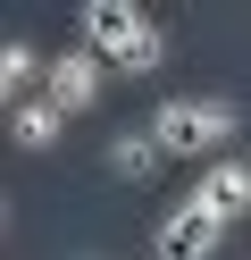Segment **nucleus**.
I'll return each mask as SVG.
<instances>
[{
  "label": "nucleus",
  "instance_id": "6",
  "mask_svg": "<svg viewBox=\"0 0 251 260\" xmlns=\"http://www.w3.org/2000/svg\"><path fill=\"white\" fill-rule=\"evenodd\" d=\"M59 135H67V109H59V101H42V92L9 109V143H17V151L42 159V151H59Z\"/></svg>",
  "mask_w": 251,
  "mask_h": 260
},
{
  "label": "nucleus",
  "instance_id": "9",
  "mask_svg": "<svg viewBox=\"0 0 251 260\" xmlns=\"http://www.w3.org/2000/svg\"><path fill=\"white\" fill-rule=\"evenodd\" d=\"M84 260H92V252H84Z\"/></svg>",
  "mask_w": 251,
  "mask_h": 260
},
{
  "label": "nucleus",
  "instance_id": "4",
  "mask_svg": "<svg viewBox=\"0 0 251 260\" xmlns=\"http://www.w3.org/2000/svg\"><path fill=\"white\" fill-rule=\"evenodd\" d=\"M100 76H109V68H100L84 42H67V51L50 59V76H42V101H59L67 118H76V109H92V101H100Z\"/></svg>",
  "mask_w": 251,
  "mask_h": 260
},
{
  "label": "nucleus",
  "instance_id": "7",
  "mask_svg": "<svg viewBox=\"0 0 251 260\" xmlns=\"http://www.w3.org/2000/svg\"><path fill=\"white\" fill-rule=\"evenodd\" d=\"M100 159H109V176H126V185H151V168H159V143H151V126H142V135H109V151H100Z\"/></svg>",
  "mask_w": 251,
  "mask_h": 260
},
{
  "label": "nucleus",
  "instance_id": "5",
  "mask_svg": "<svg viewBox=\"0 0 251 260\" xmlns=\"http://www.w3.org/2000/svg\"><path fill=\"white\" fill-rule=\"evenodd\" d=\"M193 202H201V210H218L226 226H234V218H251V159H234V151H226V159H209V168H201V185H193Z\"/></svg>",
  "mask_w": 251,
  "mask_h": 260
},
{
  "label": "nucleus",
  "instance_id": "8",
  "mask_svg": "<svg viewBox=\"0 0 251 260\" xmlns=\"http://www.w3.org/2000/svg\"><path fill=\"white\" fill-rule=\"evenodd\" d=\"M42 76H50V59H33L25 42H9V51H0V92H9V109L33 101V84H42Z\"/></svg>",
  "mask_w": 251,
  "mask_h": 260
},
{
  "label": "nucleus",
  "instance_id": "1",
  "mask_svg": "<svg viewBox=\"0 0 251 260\" xmlns=\"http://www.w3.org/2000/svg\"><path fill=\"white\" fill-rule=\"evenodd\" d=\"M76 34H84V51H92L100 68H126V76H151L167 59V34L134 9V0H84Z\"/></svg>",
  "mask_w": 251,
  "mask_h": 260
},
{
  "label": "nucleus",
  "instance_id": "3",
  "mask_svg": "<svg viewBox=\"0 0 251 260\" xmlns=\"http://www.w3.org/2000/svg\"><path fill=\"white\" fill-rule=\"evenodd\" d=\"M151 243H159L151 260H218V252H226V218L201 210V202H176V210L159 218V235H151Z\"/></svg>",
  "mask_w": 251,
  "mask_h": 260
},
{
  "label": "nucleus",
  "instance_id": "2",
  "mask_svg": "<svg viewBox=\"0 0 251 260\" xmlns=\"http://www.w3.org/2000/svg\"><path fill=\"white\" fill-rule=\"evenodd\" d=\"M234 101H201V92H184V101H159L151 109V143H159L167 159H226V143H234Z\"/></svg>",
  "mask_w": 251,
  "mask_h": 260
}]
</instances>
